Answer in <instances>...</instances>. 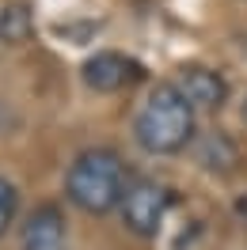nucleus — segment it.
<instances>
[{
    "label": "nucleus",
    "instance_id": "6",
    "mask_svg": "<svg viewBox=\"0 0 247 250\" xmlns=\"http://www.w3.org/2000/svg\"><path fill=\"white\" fill-rule=\"evenodd\" d=\"M84 83L92 87V91L99 95H114V91H122V87H129L133 80L141 76V68L125 53H114V49H99L95 57H88L84 61Z\"/></svg>",
    "mask_w": 247,
    "mask_h": 250
},
{
    "label": "nucleus",
    "instance_id": "7",
    "mask_svg": "<svg viewBox=\"0 0 247 250\" xmlns=\"http://www.w3.org/2000/svg\"><path fill=\"white\" fill-rule=\"evenodd\" d=\"M198 163L213 174H228V171H236L240 152H236V144H232L224 133H209V137L198 141Z\"/></svg>",
    "mask_w": 247,
    "mask_h": 250
},
{
    "label": "nucleus",
    "instance_id": "8",
    "mask_svg": "<svg viewBox=\"0 0 247 250\" xmlns=\"http://www.w3.org/2000/svg\"><path fill=\"white\" fill-rule=\"evenodd\" d=\"M34 34V12L27 4H4L0 8V42L4 46H23Z\"/></svg>",
    "mask_w": 247,
    "mask_h": 250
},
{
    "label": "nucleus",
    "instance_id": "2",
    "mask_svg": "<svg viewBox=\"0 0 247 250\" xmlns=\"http://www.w3.org/2000/svg\"><path fill=\"white\" fill-rule=\"evenodd\" d=\"M129 174L114 148H84L65 171V197L88 216H107L125 197Z\"/></svg>",
    "mask_w": 247,
    "mask_h": 250
},
{
    "label": "nucleus",
    "instance_id": "5",
    "mask_svg": "<svg viewBox=\"0 0 247 250\" xmlns=\"http://www.w3.org/2000/svg\"><path fill=\"white\" fill-rule=\"evenodd\" d=\"M171 83L183 91V99L194 110H209L213 114V110H221L228 103V80L217 68H205V64H183Z\"/></svg>",
    "mask_w": 247,
    "mask_h": 250
},
{
    "label": "nucleus",
    "instance_id": "1",
    "mask_svg": "<svg viewBox=\"0 0 247 250\" xmlns=\"http://www.w3.org/2000/svg\"><path fill=\"white\" fill-rule=\"evenodd\" d=\"M194 114L198 110L183 99V91L171 80H160L148 91V99L141 103L137 118H133V141L148 156H179L198 137Z\"/></svg>",
    "mask_w": 247,
    "mask_h": 250
},
{
    "label": "nucleus",
    "instance_id": "9",
    "mask_svg": "<svg viewBox=\"0 0 247 250\" xmlns=\"http://www.w3.org/2000/svg\"><path fill=\"white\" fill-rule=\"evenodd\" d=\"M16 216H19V189H16L12 178H4V174H0V239L12 231Z\"/></svg>",
    "mask_w": 247,
    "mask_h": 250
},
{
    "label": "nucleus",
    "instance_id": "4",
    "mask_svg": "<svg viewBox=\"0 0 247 250\" xmlns=\"http://www.w3.org/2000/svg\"><path fill=\"white\" fill-rule=\"evenodd\" d=\"M23 250H69V220L57 201H42L31 208V216L19 228Z\"/></svg>",
    "mask_w": 247,
    "mask_h": 250
},
{
    "label": "nucleus",
    "instance_id": "10",
    "mask_svg": "<svg viewBox=\"0 0 247 250\" xmlns=\"http://www.w3.org/2000/svg\"><path fill=\"white\" fill-rule=\"evenodd\" d=\"M240 212H244V224H247V201H244V205H240Z\"/></svg>",
    "mask_w": 247,
    "mask_h": 250
},
{
    "label": "nucleus",
    "instance_id": "3",
    "mask_svg": "<svg viewBox=\"0 0 247 250\" xmlns=\"http://www.w3.org/2000/svg\"><path fill=\"white\" fill-rule=\"evenodd\" d=\"M171 201H175V193L164 182H156V178H133L125 186L122 205H118L125 231L137 235V239H156L160 228H164V220H168Z\"/></svg>",
    "mask_w": 247,
    "mask_h": 250
}]
</instances>
